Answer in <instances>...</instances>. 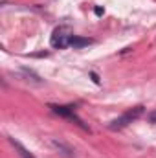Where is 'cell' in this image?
Masks as SVG:
<instances>
[{"label":"cell","mask_w":156,"mask_h":158,"mask_svg":"<svg viewBox=\"0 0 156 158\" xmlns=\"http://www.w3.org/2000/svg\"><path fill=\"white\" fill-rule=\"evenodd\" d=\"M143 110H145V107L143 105H136V107H132V109H129V110H125L121 116H117L116 119H112L110 123H109V129L110 131H119V129H125L127 125H130L134 119H138L142 114H143Z\"/></svg>","instance_id":"obj_1"},{"label":"cell","mask_w":156,"mask_h":158,"mask_svg":"<svg viewBox=\"0 0 156 158\" xmlns=\"http://www.w3.org/2000/svg\"><path fill=\"white\" fill-rule=\"evenodd\" d=\"M50 109H51V112H55V114H59V116H63V118L70 119V121H74V123H77L81 129H84V131L90 132V127L76 114V105H53V103H51Z\"/></svg>","instance_id":"obj_2"},{"label":"cell","mask_w":156,"mask_h":158,"mask_svg":"<svg viewBox=\"0 0 156 158\" xmlns=\"http://www.w3.org/2000/svg\"><path fill=\"white\" fill-rule=\"evenodd\" d=\"M70 35L72 33H68V28H64V26H61V28H57L55 31H53V35H51V39H50V44L53 46V48H57V50H64V48H68L70 44Z\"/></svg>","instance_id":"obj_3"},{"label":"cell","mask_w":156,"mask_h":158,"mask_svg":"<svg viewBox=\"0 0 156 158\" xmlns=\"http://www.w3.org/2000/svg\"><path fill=\"white\" fill-rule=\"evenodd\" d=\"M50 143H51V147H53L57 153H61L64 158H76V151H74L70 145H66L64 142H61V140H51Z\"/></svg>","instance_id":"obj_4"},{"label":"cell","mask_w":156,"mask_h":158,"mask_svg":"<svg viewBox=\"0 0 156 158\" xmlns=\"http://www.w3.org/2000/svg\"><path fill=\"white\" fill-rule=\"evenodd\" d=\"M70 48H74V50H81V48H84V46H90V44H94V39H90V37H81V35H70Z\"/></svg>","instance_id":"obj_5"},{"label":"cell","mask_w":156,"mask_h":158,"mask_svg":"<svg viewBox=\"0 0 156 158\" xmlns=\"http://www.w3.org/2000/svg\"><path fill=\"white\" fill-rule=\"evenodd\" d=\"M22 74H24V77H26V81H33V83H37V85H42V79L35 74V72H31V70H22Z\"/></svg>","instance_id":"obj_6"},{"label":"cell","mask_w":156,"mask_h":158,"mask_svg":"<svg viewBox=\"0 0 156 158\" xmlns=\"http://www.w3.org/2000/svg\"><path fill=\"white\" fill-rule=\"evenodd\" d=\"M11 143H13V145H15V147H17V149L20 151V156H22V158H35L33 155H31V153H30V151H26V149H24V147H22V145L18 143V142H15V140H11Z\"/></svg>","instance_id":"obj_7"},{"label":"cell","mask_w":156,"mask_h":158,"mask_svg":"<svg viewBox=\"0 0 156 158\" xmlns=\"http://www.w3.org/2000/svg\"><path fill=\"white\" fill-rule=\"evenodd\" d=\"M147 121H149V123H153V125H156V110H153V112H149V114H147Z\"/></svg>","instance_id":"obj_8"},{"label":"cell","mask_w":156,"mask_h":158,"mask_svg":"<svg viewBox=\"0 0 156 158\" xmlns=\"http://www.w3.org/2000/svg\"><path fill=\"white\" fill-rule=\"evenodd\" d=\"M94 13H96L97 17H103V15H105V9H103L101 6H96V7H94Z\"/></svg>","instance_id":"obj_9"},{"label":"cell","mask_w":156,"mask_h":158,"mask_svg":"<svg viewBox=\"0 0 156 158\" xmlns=\"http://www.w3.org/2000/svg\"><path fill=\"white\" fill-rule=\"evenodd\" d=\"M90 77H92V81H94L96 85H99V83H101V81H99V76H97L96 72H90Z\"/></svg>","instance_id":"obj_10"}]
</instances>
